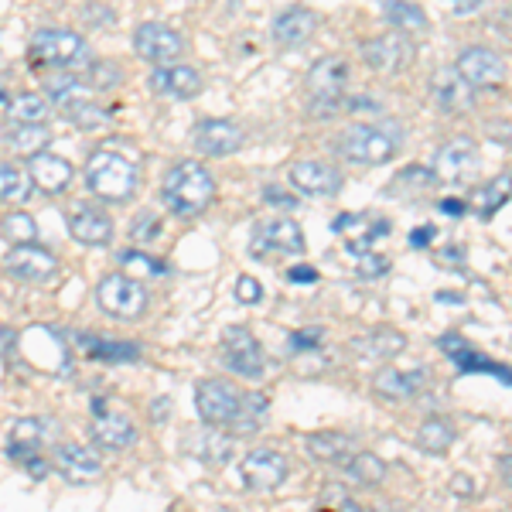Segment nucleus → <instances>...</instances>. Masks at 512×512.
<instances>
[{
    "mask_svg": "<svg viewBox=\"0 0 512 512\" xmlns=\"http://www.w3.org/2000/svg\"><path fill=\"white\" fill-rule=\"evenodd\" d=\"M417 59V45L407 38V31H386L362 45V62L379 76H400Z\"/></svg>",
    "mask_w": 512,
    "mask_h": 512,
    "instance_id": "7",
    "label": "nucleus"
},
{
    "mask_svg": "<svg viewBox=\"0 0 512 512\" xmlns=\"http://www.w3.org/2000/svg\"><path fill=\"white\" fill-rule=\"evenodd\" d=\"M263 198H267V202H277V205H287V209H294V205H297L291 195L277 192V188H267V192H263Z\"/></svg>",
    "mask_w": 512,
    "mask_h": 512,
    "instance_id": "57",
    "label": "nucleus"
},
{
    "mask_svg": "<svg viewBox=\"0 0 512 512\" xmlns=\"http://www.w3.org/2000/svg\"><path fill=\"white\" fill-rule=\"evenodd\" d=\"M437 185V175L431 168H420V164H410V168H403L400 175L393 178V185L386 188V195H396V198H407V195H424L431 192Z\"/></svg>",
    "mask_w": 512,
    "mask_h": 512,
    "instance_id": "33",
    "label": "nucleus"
},
{
    "mask_svg": "<svg viewBox=\"0 0 512 512\" xmlns=\"http://www.w3.org/2000/svg\"><path fill=\"white\" fill-rule=\"evenodd\" d=\"M318 31V14L308 11V7H287L274 18V28L270 35L280 48H301L308 45V38Z\"/></svg>",
    "mask_w": 512,
    "mask_h": 512,
    "instance_id": "24",
    "label": "nucleus"
},
{
    "mask_svg": "<svg viewBox=\"0 0 512 512\" xmlns=\"http://www.w3.org/2000/svg\"><path fill=\"white\" fill-rule=\"evenodd\" d=\"M130 236H134L137 243H154V239L161 236V216L158 212H144V216H137L134 226H130Z\"/></svg>",
    "mask_w": 512,
    "mask_h": 512,
    "instance_id": "46",
    "label": "nucleus"
},
{
    "mask_svg": "<svg viewBox=\"0 0 512 512\" xmlns=\"http://www.w3.org/2000/svg\"><path fill=\"white\" fill-rule=\"evenodd\" d=\"M478 4H482V0H454V7H458V14H468V11H475Z\"/></svg>",
    "mask_w": 512,
    "mask_h": 512,
    "instance_id": "58",
    "label": "nucleus"
},
{
    "mask_svg": "<svg viewBox=\"0 0 512 512\" xmlns=\"http://www.w3.org/2000/svg\"><path fill=\"white\" fill-rule=\"evenodd\" d=\"M454 69L468 79L472 89H492L506 79V62H502V55L492 52V48H482V45L465 48V52L458 55V65H454Z\"/></svg>",
    "mask_w": 512,
    "mask_h": 512,
    "instance_id": "16",
    "label": "nucleus"
},
{
    "mask_svg": "<svg viewBox=\"0 0 512 512\" xmlns=\"http://www.w3.org/2000/svg\"><path fill=\"white\" fill-rule=\"evenodd\" d=\"M338 154L352 164H386L390 158H396L400 151V130H386V127H376V123H352L345 127L342 134L335 140Z\"/></svg>",
    "mask_w": 512,
    "mask_h": 512,
    "instance_id": "3",
    "label": "nucleus"
},
{
    "mask_svg": "<svg viewBox=\"0 0 512 512\" xmlns=\"http://www.w3.org/2000/svg\"><path fill=\"white\" fill-rule=\"evenodd\" d=\"M431 99L444 117H458V113L472 110L475 89L468 86V79L458 69H437L431 79Z\"/></svg>",
    "mask_w": 512,
    "mask_h": 512,
    "instance_id": "15",
    "label": "nucleus"
},
{
    "mask_svg": "<svg viewBox=\"0 0 512 512\" xmlns=\"http://www.w3.org/2000/svg\"><path fill=\"white\" fill-rule=\"evenodd\" d=\"M93 441L99 448H110V451H120V448H130L137 441V424L130 420L127 414H117V410H103L96 414L93 420Z\"/></svg>",
    "mask_w": 512,
    "mask_h": 512,
    "instance_id": "27",
    "label": "nucleus"
},
{
    "mask_svg": "<svg viewBox=\"0 0 512 512\" xmlns=\"http://www.w3.org/2000/svg\"><path fill=\"white\" fill-rule=\"evenodd\" d=\"M69 233L79 239L82 246H106L113 239V222L103 209L89 202L72 205L69 212Z\"/></svg>",
    "mask_w": 512,
    "mask_h": 512,
    "instance_id": "23",
    "label": "nucleus"
},
{
    "mask_svg": "<svg viewBox=\"0 0 512 512\" xmlns=\"http://www.w3.org/2000/svg\"><path fill=\"white\" fill-rule=\"evenodd\" d=\"M52 465H55V472L72 485H89L93 478L103 475V461L89 448H82V444H62V448H55Z\"/></svg>",
    "mask_w": 512,
    "mask_h": 512,
    "instance_id": "21",
    "label": "nucleus"
},
{
    "mask_svg": "<svg viewBox=\"0 0 512 512\" xmlns=\"http://www.w3.org/2000/svg\"><path fill=\"white\" fill-rule=\"evenodd\" d=\"M434 236H437L434 226H420V229L410 233V246H414V250H427V246L434 243Z\"/></svg>",
    "mask_w": 512,
    "mask_h": 512,
    "instance_id": "53",
    "label": "nucleus"
},
{
    "mask_svg": "<svg viewBox=\"0 0 512 512\" xmlns=\"http://www.w3.org/2000/svg\"><path fill=\"white\" fill-rule=\"evenodd\" d=\"M195 458L202 461H212V465H226L229 458H233V441H229L226 434L219 431H202L198 434V444L192 448Z\"/></svg>",
    "mask_w": 512,
    "mask_h": 512,
    "instance_id": "39",
    "label": "nucleus"
},
{
    "mask_svg": "<svg viewBox=\"0 0 512 512\" xmlns=\"http://www.w3.org/2000/svg\"><path fill=\"white\" fill-rule=\"evenodd\" d=\"M437 209H441L444 216H451V219H461V216H465V202H461V198H444V202L437 205Z\"/></svg>",
    "mask_w": 512,
    "mask_h": 512,
    "instance_id": "56",
    "label": "nucleus"
},
{
    "mask_svg": "<svg viewBox=\"0 0 512 512\" xmlns=\"http://www.w3.org/2000/svg\"><path fill=\"white\" fill-rule=\"evenodd\" d=\"M65 117L76 123L79 130H103L106 123H110V110H99L89 99H79V103L65 106Z\"/></svg>",
    "mask_w": 512,
    "mask_h": 512,
    "instance_id": "43",
    "label": "nucleus"
},
{
    "mask_svg": "<svg viewBox=\"0 0 512 512\" xmlns=\"http://www.w3.org/2000/svg\"><path fill=\"white\" fill-rule=\"evenodd\" d=\"M349 345H352V352L366 362H390L407 349V335L396 332L390 325H379V328H369V332L355 335Z\"/></svg>",
    "mask_w": 512,
    "mask_h": 512,
    "instance_id": "20",
    "label": "nucleus"
},
{
    "mask_svg": "<svg viewBox=\"0 0 512 512\" xmlns=\"http://www.w3.org/2000/svg\"><path fill=\"white\" fill-rule=\"evenodd\" d=\"M4 270L18 280H28V284H41V280L59 274V256L38 243H21L14 250H7Z\"/></svg>",
    "mask_w": 512,
    "mask_h": 512,
    "instance_id": "13",
    "label": "nucleus"
},
{
    "mask_svg": "<svg viewBox=\"0 0 512 512\" xmlns=\"http://www.w3.org/2000/svg\"><path fill=\"white\" fill-rule=\"evenodd\" d=\"M267 396L263 393H243V403H239V414L229 420V431L233 434H256L263 427V420H267Z\"/></svg>",
    "mask_w": 512,
    "mask_h": 512,
    "instance_id": "32",
    "label": "nucleus"
},
{
    "mask_svg": "<svg viewBox=\"0 0 512 512\" xmlns=\"http://www.w3.org/2000/svg\"><path fill=\"white\" fill-rule=\"evenodd\" d=\"M478 171V144L472 137H454L437 151L434 175L444 185H468Z\"/></svg>",
    "mask_w": 512,
    "mask_h": 512,
    "instance_id": "10",
    "label": "nucleus"
},
{
    "mask_svg": "<svg viewBox=\"0 0 512 512\" xmlns=\"http://www.w3.org/2000/svg\"><path fill=\"white\" fill-rule=\"evenodd\" d=\"M4 140L11 151L28 158V154H38L52 144V130H48L45 123H14V130H7Z\"/></svg>",
    "mask_w": 512,
    "mask_h": 512,
    "instance_id": "30",
    "label": "nucleus"
},
{
    "mask_svg": "<svg viewBox=\"0 0 512 512\" xmlns=\"http://www.w3.org/2000/svg\"><path fill=\"white\" fill-rule=\"evenodd\" d=\"M332 506L352 512V509H359V502H355L352 495L345 492L342 482H328L325 489H321V495H318V509H332Z\"/></svg>",
    "mask_w": 512,
    "mask_h": 512,
    "instance_id": "45",
    "label": "nucleus"
},
{
    "mask_svg": "<svg viewBox=\"0 0 512 512\" xmlns=\"http://www.w3.org/2000/svg\"><path fill=\"white\" fill-rule=\"evenodd\" d=\"M45 441H48L45 420L21 417L18 424L11 427V441H7V458H14V461L31 458V454H38L41 448H45Z\"/></svg>",
    "mask_w": 512,
    "mask_h": 512,
    "instance_id": "28",
    "label": "nucleus"
},
{
    "mask_svg": "<svg viewBox=\"0 0 512 512\" xmlns=\"http://www.w3.org/2000/svg\"><path fill=\"white\" fill-rule=\"evenodd\" d=\"M502 482L509 485V454H502Z\"/></svg>",
    "mask_w": 512,
    "mask_h": 512,
    "instance_id": "59",
    "label": "nucleus"
},
{
    "mask_svg": "<svg viewBox=\"0 0 512 512\" xmlns=\"http://www.w3.org/2000/svg\"><path fill=\"white\" fill-rule=\"evenodd\" d=\"M236 297L243 304H260V297H263V287H260V280L250 277V274H243L236 280Z\"/></svg>",
    "mask_w": 512,
    "mask_h": 512,
    "instance_id": "48",
    "label": "nucleus"
},
{
    "mask_svg": "<svg viewBox=\"0 0 512 512\" xmlns=\"http://www.w3.org/2000/svg\"><path fill=\"white\" fill-rule=\"evenodd\" d=\"M151 89L164 99H175V103H185V99L198 96L202 89V72L192 69V65H158L151 72Z\"/></svg>",
    "mask_w": 512,
    "mask_h": 512,
    "instance_id": "19",
    "label": "nucleus"
},
{
    "mask_svg": "<svg viewBox=\"0 0 512 512\" xmlns=\"http://www.w3.org/2000/svg\"><path fill=\"white\" fill-rule=\"evenodd\" d=\"M321 328H308V332H294L287 342H291V352H304V349H315V345L321 342Z\"/></svg>",
    "mask_w": 512,
    "mask_h": 512,
    "instance_id": "49",
    "label": "nucleus"
},
{
    "mask_svg": "<svg viewBox=\"0 0 512 512\" xmlns=\"http://www.w3.org/2000/svg\"><path fill=\"white\" fill-rule=\"evenodd\" d=\"M82 349H86L93 359H106V362H137L140 359V345L137 342H110V338H82Z\"/></svg>",
    "mask_w": 512,
    "mask_h": 512,
    "instance_id": "36",
    "label": "nucleus"
},
{
    "mask_svg": "<svg viewBox=\"0 0 512 512\" xmlns=\"http://www.w3.org/2000/svg\"><path fill=\"white\" fill-rule=\"evenodd\" d=\"M291 185L301 195L325 198L342 188V175L325 161H297V164H291Z\"/></svg>",
    "mask_w": 512,
    "mask_h": 512,
    "instance_id": "22",
    "label": "nucleus"
},
{
    "mask_svg": "<svg viewBox=\"0 0 512 512\" xmlns=\"http://www.w3.org/2000/svg\"><path fill=\"white\" fill-rule=\"evenodd\" d=\"M383 14L396 31H427V14L414 0H383Z\"/></svg>",
    "mask_w": 512,
    "mask_h": 512,
    "instance_id": "35",
    "label": "nucleus"
},
{
    "mask_svg": "<svg viewBox=\"0 0 512 512\" xmlns=\"http://www.w3.org/2000/svg\"><path fill=\"white\" fill-rule=\"evenodd\" d=\"M161 198L181 219L202 216V212L216 202V175L198 161H181L168 171V178H164Z\"/></svg>",
    "mask_w": 512,
    "mask_h": 512,
    "instance_id": "1",
    "label": "nucleus"
},
{
    "mask_svg": "<svg viewBox=\"0 0 512 512\" xmlns=\"http://www.w3.org/2000/svg\"><path fill=\"white\" fill-rule=\"evenodd\" d=\"M24 468H28V472L35 475V478H45L52 465H48V461L41 458V454H31V458H24Z\"/></svg>",
    "mask_w": 512,
    "mask_h": 512,
    "instance_id": "55",
    "label": "nucleus"
},
{
    "mask_svg": "<svg viewBox=\"0 0 512 512\" xmlns=\"http://www.w3.org/2000/svg\"><path fill=\"white\" fill-rule=\"evenodd\" d=\"M123 82V69L117 62L110 59H99V62H89V86L93 89H113Z\"/></svg>",
    "mask_w": 512,
    "mask_h": 512,
    "instance_id": "44",
    "label": "nucleus"
},
{
    "mask_svg": "<svg viewBox=\"0 0 512 512\" xmlns=\"http://www.w3.org/2000/svg\"><path fill=\"white\" fill-rule=\"evenodd\" d=\"M140 185V168L127 154L99 147L86 161V188L103 202H127Z\"/></svg>",
    "mask_w": 512,
    "mask_h": 512,
    "instance_id": "2",
    "label": "nucleus"
},
{
    "mask_svg": "<svg viewBox=\"0 0 512 512\" xmlns=\"http://www.w3.org/2000/svg\"><path fill=\"white\" fill-rule=\"evenodd\" d=\"M45 96L55 99V103L62 106H72L79 103V99H86V82H82L76 72H59V76H52L45 82Z\"/></svg>",
    "mask_w": 512,
    "mask_h": 512,
    "instance_id": "37",
    "label": "nucleus"
},
{
    "mask_svg": "<svg viewBox=\"0 0 512 512\" xmlns=\"http://www.w3.org/2000/svg\"><path fill=\"white\" fill-rule=\"evenodd\" d=\"M308 250V239H304V229L301 222L280 216V219H270V222H260L253 233V243H250V253L253 256H263V253H304Z\"/></svg>",
    "mask_w": 512,
    "mask_h": 512,
    "instance_id": "11",
    "label": "nucleus"
},
{
    "mask_svg": "<svg viewBox=\"0 0 512 512\" xmlns=\"http://www.w3.org/2000/svg\"><path fill=\"white\" fill-rule=\"evenodd\" d=\"M192 140L198 154H205V158H226V154H236L246 144V134L233 120H202L195 127Z\"/></svg>",
    "mask_w": 512,
    "mask_h": 512,
    "instance_id": "17",
    "label": "nucleus"
},
{
    "mask_svg": "<svg viewBox=\"0 0 512 512\" xmlns=\"http://www.w3.org/2000/svg\"><path fill=\"white\" fill-rule=\"evenodd\" d=\"M304 448H308L311 458L332 461V465H342V461L355 451V437L352 434H342V431L311 434V437H304Z\"/></svg>",
    "mask_w": 512,
    "mask_h": 512,
    "instance_id": "29",
    "label": "nucleus"
},
{
    "mask_svg": "<svg viewBox=\"0 0 512 512\" xmlns=\"http://www.w3.org/2000/svg\"><path fill=\"white\" fill-rule=\"evenodd\" d=\"M123 260H127V263H140V267H147V270H151V274H168V267H164V263L161 260H154V256H144V253H123Z\"/></svg>",
    "mask_w": 512,
    "mask_h": 512,
    "instance_id": "51",
    "label": "nucleus"
},
{
    "mask_svg": "<svg viewBox=\"0 0 512 512\" xmlns=\"http://www.w3.org/2000/svg\"><path fill=\"white\" fill-rule=\"evenodd\" d=\"M134 48L140 59H147L154 65H171L185 55V38H181L175 28H168V24L147 21L134 31Z\"/></svg>",
    "mask_w": 512,
    "mask_h": 512,
    "instance_id": "12",
    "label": "nucleus"
},
{
    "mask_svg": "<svg viewBox=\"0 0 512 512\" xmlns=\"http://www.w3.org/2000/svg\"><path fill=\"white\" fill-rule=\"evenodd\" d=\"M0 99H4V89H0Z\"/></svg>",
    "mask_w": 512,
    "mask_h": 512,
    "instance_id": "60",
    "label": "nucleus"
},
{
    "mask_svg": "<svg viewBox=\"0 0 512 512\" xmlns=\"http://www.w3.org/2000/svg\"><path fill=\"white\" fill-rule=\"evenodd\" d=\"M239 403H243V393L233 383H226V379H202L195 386L198 417L212 427H226L239 414Z\"/></svg>",
    "mask_w": 512,
    "mask_h": 512,
    "instance_id": "9",
    "label": "nucleus"
},
{
    "mask_svg": "<svg viewBox=\"0 0 512 512\" xmlns=\"http://www.w3.org/2000/svg\"><path fill=\"white\" fill-rule=\"evenodd\" d=\"M287 280H291V284H315L318 270L315 267H291L287 270Z\"/></svg>",
    "mask_w": 512,
    "mask_h": 512,
    "instance_id": "54",
    "label": "nucleus"
},
{
    "mask_svg": "<svg viewBox=\"0 0 512 512\" xmlns=\"http://www.w3.org/2000/svg\"><path fill=\"white\" fill-rule=\"evenodd\" d=\"M506 198H509V178L489 181V185H475L472 188V209L482 212V219H489L502 209V205H506Z\"/></svg>",
    "mask_w": 512,
    "mask_h": 512,
    "instance_id": "38",
    "label": "nucleus"
},
{
    "mask_svg": "<svg viewBox=\"0 0 512 512\" xmlns=\"http://www.w3.org/2000/svg\"><path fill=\"white\" fill-rule=\"evenodd\" d=\"M86 59H89L86 38L69 28L35 31V38L28 45V62L38 65V69H69V65H79Z\"/></svg>",
    "mask_w": 512,
    "mask_h": 512,
    "instance_id": "4",
    "label": "nucleus"
},
{
    "mask_svg": "<svg viewBox=\"0 0 512 512\" xmlns=\"http://www.w3.org/2000/svg\"><path fill=\"white\" fill-rule=\"evenodd\" d=\"M31 195V178L18 164H0V202H24Z\"/></svg>",
    "mask_w": 512,
    "mask_h": 512,
    "instance_id": "41",
    "label": "nucleus"
},
{
    "mask_svg": "<svg viewBox=\"0 0 512 512\" xmlns=\"http://www.w3.org/2000/svg\"><path fill=\"white\" fill-rule=\"evenodd\" d=\"M355 274L362 280H376L383 274H390V260H386L383 253H362L359 256V267H355Z\"/></svg>",
    "mask_w": 512,
    "mask_h": 512,
    "instance_id": "47",
    "label": "nucleus"
},
{
    "mask_svg": "<svg viewBox=\"0 0 512 512\" xmlns=\"http://www.w3.org/2000/svg\"><path fill=\"white\" fill-rule=\"evenodd\" d=\"M48 117V99L38 93H21L7 106V120L11 123H41Z\"/></svg>",
    "mask_w": 512,
    "mask_h": 512,
    "instance_id": "40",
    "label": "nucleus"
},
{
    "mask_svg": "<svg viewBox=\"0 0 512 512\" xmlns=\"http://www.w3.org/2000/svg\"><path fill=\"white\" fill-rule=\"evenodd\" d=\"M222 359H226L229 373H236L243 379H260L263 369H267L263 345L256 342V335L243 325H233L222 332Z\"/></svg>",
    "mask_w": 512,
    "mask_h": 512,
    "instance_id": "8",
    "label": "nucleus"
},
{
    "mask_svg": "<svg viewBox=\"0 0 512 512\" xmlns=\"http://www.w3.org/2000/svg\"><path fill=\"white\" fill-rule=\"evenodd\" d=\"M0 233H4L7 243L21 246V243H35L38 239V222L28 216V212H7L4 222H0Z\"/></svg>",
    "mask_w": 512,
    "mask_h": 512,
    "instance_id": "42",
    "label": "nucleus"
},
{
    "mask_svg": "<svg viewBox=\"0 0 512 512\" xmlns=\"http://www.w3.org/2000/svg\"><path fill=\"white\" fill-rule=\"evenodd\" d=\"M437 345H441V352L448 355L461 373H489V376H502V383H509L506 366H495L492 359H485L482 352H475L461 335H441L437 338Z\"/></svg>",
    "mask_w": 512,
    "mask_h": 512,
    "instance_id": "25",
    "label": "nucleus"
},
{
    "mask_svg": "<svg viewBox=\"0 0 512 512\" xmlns=\"http://www.w3.org/2000/svg\"><path fill=\"white\" fill-rule=\"evenodd\" d=\"M454 444V424L444 417H427L417 431V448L427 454H444Z\"/></svg>",
    "mask_w": 512,
    "mask_h": 512,
    "instance_id": "34",
    "label": "nucleus"
},
{
    "mask_svg": "<svg viewBox=\"0 0 512 512\" xmlns=\"http://www.w3.org/2000/svg\"><path fill=\"white\" fill-rule=\"evenodd\" d=\"M424 383H427L424 369H393V366H386V369H379V373H376L373 390L383 396V400L400 403V400L417 396L420 390H424Z\"/></svg>",
    "mask_w": 512,
    "mask_h": 512,
    "instance_id": "26",
    "label": "nucleus"
},
{
    "mask_svg": "<svg viewBox=\"0 0 512 512\" xmlns=\"http://www.w3.org/2000/svg\"><path fill=\"white\" fill-rule=\"evenodd\" d=\"M28 178L31 185L41 188L45 195H62L69 192L72 178H76V168L69 161L59 158V154H28Z\"/></svg>",
    "mask_w": 512,
    "mask_h": 512,
    "instance_id": "18",
    "label": "nucleus"
},
{
    "mask_svg": "<svg viewBox=\"0 0 512 512\" xmlns=\"http://www.w3.org/2000/svg\"><path fill=\"white\" fill-rule=\"evenodd\" d=\"M349 82V62L342 55H325L308 72V96L315 117H335L342 110V89Z\"/></svg>",
    "mask_w": 512,
    "mask_h": 512,
    "instance_id": "5",
    "label": "nucleus"
},
{
    "mask_svg": "<svg viewBox=\"0 0 512 512\" xmlns=\"http://www.w3.org/2000/svg\"><path fill=\"white\" fill-rule=\"evenodd\" d=\"M239 472H243V482L250 485L256 492H274L284 485L287 478V458L270 448H253L250 454L243 458V465H239Z\"/></svg>",
    "mask_w": 512,
    "mask_h": 512,
    "instance_id": "14",
    "label": "nucleus"
},
{
    "mask_svg": "<svg viewBox=\"0 0 512 512\" xmlns=\"http://www.w3.org/2000/svg\"><path fill=\"white\" fill-rule=\"evenodd\" d=\"M96 301H99V308H103L110 318L137 321V318H144L151 297H147V287L140 284V280L127 277V274H110V277L99 280Z\"/></svg>",
    "mask_w": 512,
    "mask_h": 512,
    "instance_id": "6",
    "label": "nucleus"
},
{
    "mask_svg": "<svg viewBox=\"0 0 512 512\" xmlns=\"http://www.w3.org/2000/svg\"><path fill=\"white\" fill-rule=\"evenodd\" d=\"M451 492L461 495V499H472V495H478V485L472 475H454L451 478Z\"/></svg>",
    "mask_w": 512,
    "mask_h": 512,
    "instance_id": "50",
    "label": "nucleus"
},
{
    "mask_svg": "<svg viewBox=\"0 0 512 512\" xmlns=\"http://www.w3.org/2000/svg\"><path fill=\"white\" fill-rule=\"evenodd\" d=\"M342 106L349 113H379V110H383V106H379L373 96H352L349 103H342Z\"/></svg>",
    "mask_w": 512,
    "mask_h": 512,
    "instance_id": "52",
    "label": "nucleus"
},
{
    "mask_svg": "<svg viewBox=\"0 0 512 512\" xmlns=\"http://www.w3.org/2000/svg\"><path fill=\"white\" fill-rule=\"evenodd\" d=\"M342 468H345V475H349L352 482L369 485V489L383 485V478H386V461L376 458V454H369V451H352L349 458L342 461Z\"/></svg>",
    "mask_w": 512,
    "mask_h": 512,
    "instance_id": "31",
    "label": "nucleus"
}]
</instances>
